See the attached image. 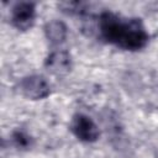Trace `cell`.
<instances>
[{"instance_id": "cell-2", "label": "cell", "mask_w": 158, "mask_h": 158, "mask_svg": "<svg viewBox=\"0 0 158 158\" xmlns=\"http://www.w3.org/2000/svg\"><path fill=\"white\" fill-rule=\"evenodd\" d=\"M19 91L27 99L41 100L51 94V86L44 77L42 75H28L20 80Z\"/></svg>"}, {"instance_id": "cell-3", "label": "cell", "mask_w": 158, "mask_h": 158, "mask_svg": "<svg viewBox=\"0 0 158 158\" xmlns=\"http://www.w3.org/2000/svg\"><path fill=\"white\" fill-rule=\"evenodd\" d=\"M69 127L73 135L81 142H95L100 136V131L96 123L89 116L83 114L74 115Z\"/></svg>"}, {"instance_id": "cell-6", "label": "cell", "mask_w": 158, "mask_h": 158, "mask_svg": "<svg viewBox=\"0 0 158 158\" xmlns=\"http://www.w3.org/2000/svg\"><path fill=\"white\" fill-rule=\"evenodd\" d=\"M43 30H44V36L48 40V42L54 46L62 44L67 38V33H68L67 26L64 22H62L59 20L48 21L44 25Z\"/></svg>"}, {"instance_id": "cell-7", "label": "cell", "mask_w": 158, "mask_h": 158, "mask_svg": "<svg viewBox=\"0 0 158 158\" xmlns=\"http://www.w3.org/2000/svg\"><path fill=\"white\" fill-rule=\"evenodd\" d=\"M12 141L17 146V147H21V148H26L30 146L31 143V138L30 136H27L25 132L22 131H16L12 133Z\"/></svg>"}, {"instance_id": "cell-1", "label": "cell", "mask_w": 158, "mask_h": 158, "mask_svg": "<svg viewBox=\"0 0 158 158\" xmlns=\"http://www.w3.org/2000/svg\"><path fill=\"white\" fill-rule=\"evenodd\" d=\"M101 37L112 44L127 51H138L148 43V33L139 19H122L105 11L99 16Z\"/></svg>"}, {"instance_id": "cell-4", "label": "cell", "mask_w": 158, "mask_h": 158, "mask_svg": "<svg viewBox=\"0 0 158 158\" xmlns=\"http://www.w3.org/2000/svg\"><path fill=\"white\" fill-rule=\"evenodd\" d=\"M35 4L30 1H21L15 4L11 10V23L19 31H26L32 27L35 22Z\"/></svg>"}, {"instance_id": "cell-5", "label": "cell", "mask_w": 158, "mask_h": 158, "mask_svg": "<svg viewBox=\"0 0 158 158\" xmlns=\"http://www.w3.org/2000/svg\"><path fill=\"white\" fill-rule=\"evenodd\" d=\"M47 69L57 75H63L70 72L72 69V57L69 52L63 49H56L49 53L46 59Z\"/></svg>"}]
</instances>
